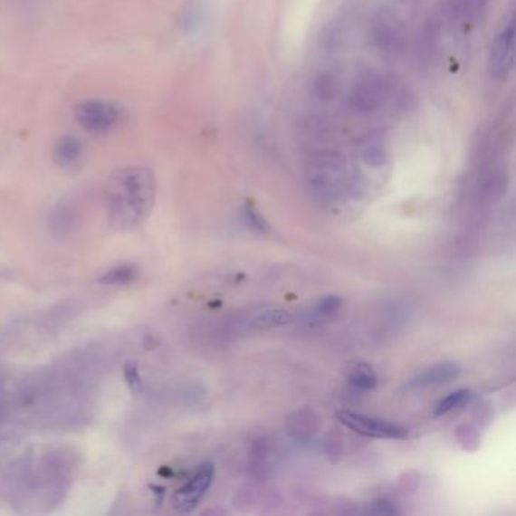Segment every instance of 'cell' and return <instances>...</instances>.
<instances>
[{
    "label": "cell",
    "instance_id": "obj_3",
    "mask_svg": "<svg viewBox=\"0 0 516 516\" xmlns=\"http://www.w3.org/2000/svg\"><path fill=\"white\" fill-rule=\"evenodd\" d=\"M338 421L356 434L376 439H406L409 432L403 425L374 416L356 414L351 410L338 412Z\"/></svg>",
    "mask_w": 516,
    "mask_h": 516
},
{
    "label": "cell",
    "instance_id": "obj_18",
    "mask_svg": "<svg viewBox=\"0 0 516 516\" xmlns=\"http://www.w3.org/2000/svg\"><path fill=\"white\" fill-rule=\"evenodd\" d=\"M125 378L128 385H129L130 391L139 396V394H143L144 392V382L143 377H141V374L139 371V365L129 360L128 364L125 365Z\"/></svg>",
    "mask_w": 516,
    "mask_h": 516
},
{
    "label": "cell",
    "instance_id": "obj_2",
    "mask_svg": "<svg viewBox=\"0 0 516 516\" xmlns=\"http://www.w3.org/2000/svg\"><path fill=\"white\" fill-rule=\"evenodd\" d=\"M391 91L387 76L378 73L362 74L351 88L350 107L356 112L369 114L377 111Z\"/></svg>",
    "mask_w": 516,
    "mask_h": 516
},
{
    "label": "cell",
    "instance_id": "obj_5",
    "mask_svg": "<svg viewBox=\"0 0 516 516\" xmlns=\"http://www.w3.org/2000/svg\"><path fill=\"white\" fill-rule=\"evenodd\" d=\"M308 175L317 188L329 191L344 179L346 161L338 153H320L309 162Z\"/></svg>",
    "mask_w": 516,
    "mask_h": 516
},
{
    "label": "cell",
    "instance_id": "obj_15",
    "mask_svg": "<svg viewBox=\"0 0 516 516\" xmlns=\"http://www.w3.org/2000/svg\"><path fill=\"white\" fill-rule=\"evenodd\" d=\"M456 441L463 452H475L480 447V432L473 423H463L456 429Z\"/></svg>",
    "mask_w": 516,
    "mask_h": 516
},
{
    "label": "cell",
    "instance_id": "obj_11",
    "mask_svg": "<svg viewBox=\"0 0 516 516\" xmlns=\"http://www.w3.org/2000/svg\"><path fill=\"white\" fill-rule=\"evenodd\" d=\"M474 392L470 391V389H457V391L450 392L435 407V416H447L453 410L459 409V407H463V406L471 403L474 400Z\"/></svg>",
    "mask_w": 516,
    "mask_h": 516
},
{
    "label": "cell",
    "instance_id": "obj_4",
    "mask_svg": "<svg viewBox=\"0 0 516 516\" xmlns=\"http://www.w3.org/2000/svg\"><path fill=\"white\" fill-rule=\"evenodd\" d=\"M74 117L83 129L101 134L112 129L120 120V110L110 101L83 100L74 110Z\"/></svg>",
    "mask_w": 516,
    "mask_h": 516
},
{
    "label": "cell",
    "instance_id": "obj_12",
    "mask_svg": "<svg viewBox=\"0 0 516 516\" xmlns=\"http://www.w3.org/2000/svg\"><path fill=\"white\" fill-rule=\"evenodd\" d=\"M290 323H292L291 314H288L286 311H282V309H272V311H267V312L258 315L250 323V328L254 329V330H267V329L281 328V326H286Z\"/></svg>",
    "mask_w": 516,
    "mask_h": 516
},
{
    "label": "cell",
    "instance_id": "obj_10",
    "mask_svg": "<svg viewBox=\"0 0 516 516\" xmlns=\"http://www.w3.org/2000/svg\"><path fill=\"white\" fill-rule=\"evenodd\" d=\"M290 435L297 441H306L315 434L317 430V418H315L312 410L303 409L295 412L294 416L290 418Z\"/></svg>",
    "mask_w": 516,
    "mask_h": 516
},
{
    "label": "cell",
    "instance_id": "obj_16",
    "mask_svg": "<svg viewBox=\"0 0 516 516\" xmlns=\"http://www.w3.org/2000/svg\"><path fill=\"white\" fill-rule=\"evenodd\" d=\"M364 161L371 167L383 166V162L387 161V152L382 148V144L377 143V139H369L368 144L364 148Z\"/></svg>",
    "mask_w": 516,
    "mask_h": 516
},
{
    "label": "cell",
    "instance_id": "obj_7",
    "mask_svg": "<svg viewBox=\"0 0 516 516\" xmlns=\"http://www.w3.org/2000/svg\"><path fill=\"white\" fill-rule=\"evenodd\" d=\"M515 56V29L507 26L495 40L489 52V73L495 79H506L513 69Z\"/></svg>",
    "mask_w": 516,
    "mask_h": 516
},
{
    "label": "cell",
    "instance_id": "obj_17",
    "mask_svg": "<svg viewBox=\"0 0 516 516\" xmlns=\"http://www.w3.org/2000/svg\"><path fill=\"white\" fill-rule=\"evenodd\" d=\"M244 217L247 225H249L252 229H254V231H258L259 234H268V232L272 231L270 223H268L267 220L263 218V214H259L252 205L245 206Z\"/></svg>",
    "mask_w": 516,
    "mask_h": 516
},
{
    "label": "cell",
    "instance_id": "obj_14",
    "mask_svg": "<svg viewBox=\"0 0 516 516\" xmlns=\"http://www.w3.org/2000/svg\"><path fill=\"white\" fill-rule=\"evenodd\" d=\"M349 380L353 387L362 389V391L374 389L377 387L378 382L377 374L374 371L373 367L365 364V362H360V364L356 365L355 368L351 369Z\"/></svg>",
    "mask_w": 516,
    "mask_h": 516
},
{
    "label": "cell",
    "instance_id": "obj_8",
    "mask_svg": "<svg viewBox=\"0 0 516 516\" xmlns=\"http://www.w3.org/2000/svg\"><path fill=\"white\" fill-rule=\"evenodd\" d=\"M462 374V365L457 362H439L423 369L420 374L409 382L412 389H427V387H443L453 382Z\"/></svg>",
    "mask_w": 516,
    "mask_h": 516
},
{
    "label": "cell",
    "instance_id": "obj_1",
    "mask_svg": "<svg viewBox=\"0 0 516 516\" xmlns=\"http://www.w3.org/2000/svg\"><path fill=\"white\" fill-rule=\"evenodd\" d=\"M157 184L146 167H126L112 173L107 185V208L114 226L135 229L150 215Z\"/></svg>",
    "mask_w": 516,
    "mask_h": 516
},
{
    "label": "cell",
    "instance_id": "obj_13",
    "mask_svg": "<svg viewBox=\"0 0 516 516\" xmlns=\"http://www.w3.org/2000/svg\"><path fill=\"white\" fill-rule=\"evenodd\" d=\"M137 276H139V268L135 265H120V267L112 268L105 272L99 279V283L107 286L129 285L137 279Z\"/></svg>",
    "mask_w": 516,
    "mask_h": 516
},
{
    "label": "cell",
    "instance_id": "obj_6",
    "mask_svg": "<svg viewBox=\"0 0 516 516\" xmlns=\"http://www.w3.org/2000/svg\"><path fill=\"white\" fill-rule=\"evenodd\" d=\"M215 475V468L213 463H203L198 466L197 473L194 474L193 479L185 484L184 488H180L173 497V506L176 511L186 513L198 506V502H202V498L206 495Z\"/></svg>",
    "mask_w": 516,
    "mask_h": 516
},
{
    "label": "cell",
    "instance_id": "obj_19",
    "mask_svg": "<svg viewBox=\"0 0 516 516\" xmlns=\"http://www.w3.org/2000/svg\"><path fill=\"white\" fill-rule=\"evenodd\" d=\"M342 300L339 295H324L323 299L317 303V314L320 317H332L341 309Z\"/></svg>",
    "mask_w": 516,
    "mask_h": 516
},
{
    "label": "cell",
    "instance_id": "obj_9",
    "mask_svg": "<svg viewBox=\"0 0 516 516\" xmlns=\"http://www.w3.org/2000/svg\"><path fill=\"white\" fill-rule=\"evenodd\" d=\"M83 155H85L83 144L69 135L58 139L53 148V161L64 170L76 168L83 161Z\"/></svg>",
    "mask_w": 516,
    "mask_h": 516
}]
</instances>
